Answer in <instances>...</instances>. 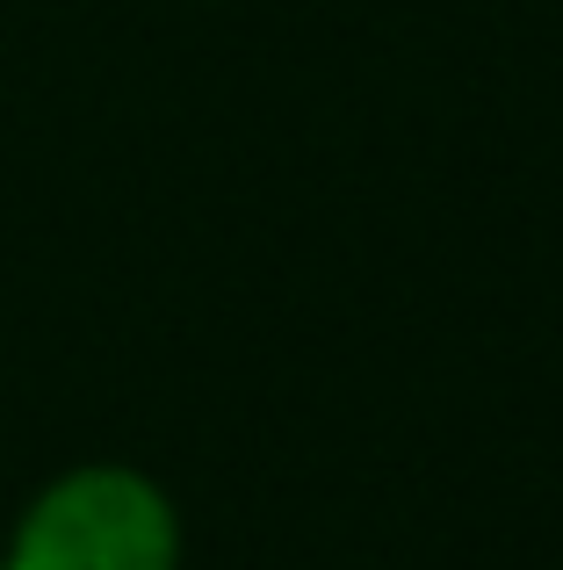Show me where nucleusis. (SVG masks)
Masks as SVG:
<instances>
[{"instance_id":"f03ea898","label":"nucleus","mask_w":563,"mask_h":570,"mask_svg":"<svg viewBox=\"0 0 563 570\" xmlns=\"http://www.w3.org/2000/svg\"><path fill=\"white\" fill-rule=\"evenodd\" d=\"M0 570H8V563H0Z\"/></svg>"},{"instance_id":"f257e3e1","label":"nucleus","mask_w":563,"mask_h":570,"mask_svg":"<svg viewBox=\"0 0 563 570\" xmlns=\"http://www.w3.org/2000/svg\"><path fill=\"white\" fill-rule=\"evenodd\" d=\"M8 570H181V513L145 470L80 462L14 520Z\"/></svg>"}]
</instances>
